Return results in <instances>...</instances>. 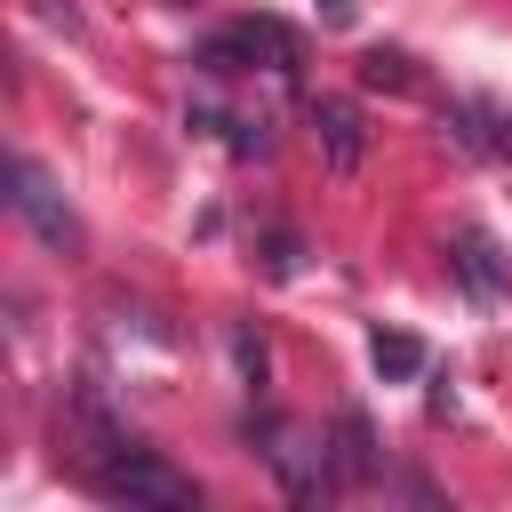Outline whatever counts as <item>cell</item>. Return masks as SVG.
I'll return each instance as SVG.
<instances>
[{
	"label": "cell",
	"instance_id": "6da1fadb",
	"mask_svg": "<svg viewBox=\"0 0 512 512\" xmlns=\"http://www.w3.org/2000/svg\"><path fill=\"white\" fill-rule=\"evenodd\" d=\"M80 480H88V496H104V504H152V512H200V480L192 472H176L160 448H144V440H104L88 464H80Z\"/></svg>",
	"mask_w": 512,
	"mask_h": 512
},
{
	"label": "cell",
	"instance_id": "7a4b0ae2",
	"mask_svg": "<svg viewBox=\"0 0 512 512\" xmlns=\"http://www.w3.org/2000/svg\"><path fill=\"white\" fill-rule=\"evenodd\" d=\"M192 64L208 72V80H296L304 72V40L280 24V16H240V24H224V32H208L200 48H192Z\"/></svg>",
	"mask_w": 512,
	"mask_h": 512
},
{
	"label": "cell",
	"instance_id": "3957f363",
	"mask_svg": "<svg viewBox=\"0 0 512 512\" xmlns=\"http://www.w3.org/2000/svg\"><path fill=\"white\" fill-rule=\"evenodd\" d=\"M248 432H256V456H264V472L280 480L288 504H328V496H344L328 440H312L304 424H280V416H264V424H248Z\"/></svg>",
	"mask_w": 512,
	"mask_h": 512
},
{
	"label": "cell",
	"instance_id": "277c9868",
	"mask_svg": "<svg viewBox=\"0 0 512 512\" xmlns=\"http://www.w3.org/2000/svg\"><path fill=\"white\" fill-rule=\"evenodd\" d=\"M8 208H16V216H24V224L56 248V256H80V240H88V232H80L72 200L56 192V176H48L32 152H8Z\"/></svg>",
	"mask_w": 512,
	"mask_h": 512
},
{
	"label": "cell",
	"instance_id": "5b68a950",
	"mask_svg": "<svg viewBox=\"0 0 512 512\" xmlns=\"http://www.w3.org/2000/svg\"><path fill=\"white\" fill-rule=\"evenodd\" d=\"M304 128H312V144H320V160L336 176H352L368 160V128H360V104L352 96H312L304 104Z\"/></svg>",
	"mask_w": 512,
	"mask_h": 512
},
{
	"label": "cell",
	"instance_id": "8992f818",
	"mask_svg": "<svg viewBox=\"0 0 512 512\" xmlns=\"http://www.w3.org/2000/svg\"><path fill=\"white\" fill-rule=\"evenodd\" d=\"M448 272H456V288H464L472 304H496V296L512 288V256H504L480 224H464V232L448 240Z\"/></svg>",
	"mask_w": 512,
	"mask_h": 512
},
{
	"label": "cell",
	"instance_id": "52a82bcc",
	"mask_svg": "<svg viewBox=\"0 0 512 512\" xmlns=\"http://www.w3.org/2000/svg\"><path fill=\"white\" fill-rule=\"evenodd\" d=\"M328 456H336V488H344V496L384 472V464H376V424H368L360 408H344V416L328 424Z\"/></svg>",
	"mask_w": 512,
	"mask_h": 512
},
{
	"label": "cell",
	"instance_id": "ba28073f",
	"mask_svg": "<svg viewBox=\"0 0 512 512\" xmlns=\"http://www.w3.org/2000/svg\"><path fill=\"white\" fill-rule=\"evenodd\" d=\"M368 360H376V376H392V384H400V376H424V344H416L408 328H384V320L368 328Z\"/></svg>",
	"mask_w": 512,
	"mask_h": 512
},
{
	"label": "cell",
	"instance_id": "9c48e42d",
	"mask_svg": "<svg viewBox=\"0 0 512 512\" xmlns=\"http://www.w3.org/2000/svg\"><path fill=\"white\" fill-rule=\"evenodd\" d=\"M448 136L464 144V152H504V120L480 104V96H464V104H448Z\"/></svg>",
	"mask_w": 512,
	"mask_h": 512
},
{
	"label": "cell",
	"instance_id": "30bf717a",
	"mask_svg": "<svg viewBox=\"0 0 512 512\" xmlns=\"http://www.w3.org/2000/svg\"><path fill=\"white\" fill-rule=\"evenodd\" d=\"M360 88L408 96V88H424V72H416V56H400V48H368V56H360Z\"/></svg>",
	"mask_w": 512,
	"mask_h": 512
},
{
	"label": "cell",
	"instance_id": "8fae6325",
	"mask_svg": "<svg viewBox=\"0 0 512 512\" xmlns=\"http://www.w3.org/2000/svg\"><path fill=\"white\" fill-rule=\"evenodd\" d=\"M232 368H240V384H248V392H264V384H272V352H264V336H256V328H232Z\"/></svg>",
	"mask_w": 512,
	"mask_h": 512
},
{
	"label": "cell",
	"instance_id": "7c38bea8",
	"mask_svg": "<svg viewBox=\"0 0 512 512\" xmlns=\"http://www.w3.org/2000/svg\"><path fill=\"white\" fill-rule=\"evenodd\" d=\"M352 8H360V0H320V16H328V24H352Z\"/></svg>",
	"mask_w": 512,
	"mask_h": 512
},
{
	"label": "cell",
	"instance_id": "4fadbf2b",
	"mask_svg": "<svg viewBox=\"0 0 512 512\" xmlns=\"http://www.w3.org/2000/svg\"><path fill=\"white\" fill-rule=\"evenodd\" d=\"M504 160H512V120H504Z\"/></svg>",
	"mask_w": 512,
	"mask_h": 512
}]
</instances>
